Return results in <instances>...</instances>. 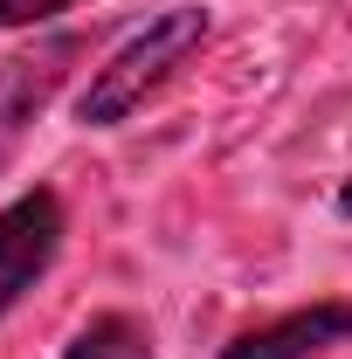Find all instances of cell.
<instances>
[{"label": "cell", "instance_id": "cell-7", "mask_svg": "<svg viewBox=\"0 0 352 359\" xmlns=\"http://www.w3.org/2000/svg\"><path fill=\"white\" fill-rule=\"evenodd\" d=\"M339 215H352V187H346V194H339Z\"/></svg>", "mask_w": 352, "mask_h": 359}, {"label": "cell", "instance_id": "cell-6", "mask_svg": "<svg viewBox=\"0 0 352 359\" xmlns=\"http://www.w3.org/2000/svg\"><path fill=\"white\" fill-rule=\"evenodd\" d=\"M76 0H0V28H42L55 14H69Z\"/></svg>", "mask_w": 352, "mask_h": 359}, {"label": "cell", "instance_id": "cell-4", "mask_svg": "<svg viewBox=\"0 0 352 359\" xmlns=\"http://www.w3.org/2000/svg\"><path fill=\"white\" fill-rule=\"evenodd\" d=\"M332 346H352V304L346 297H325V304L269 318L256 332H235L221 346V359H325Z\"/></svg>", "mask_w": 352, "mask_h": 359}, {"label": "cell", "instance_id": "cell-3", "mask_svg": "<svg viewBox=\"0 0 352 359\" xmlns=\"http://www.w3.org/2000/svg\"><path fill=\"white\" fill-rule=\"evenodd\" d=\"M76 55H83L76 35H55V42H42V48H28V55H7V62H0V173L21 159L35 118L48 111V97H55L62 69H69Z\"/></svg>", "mask_w": 352, "mask_h": 359}, {"label": "cell", "instance_id": "cell-1", "mask_svg": "<svg viewBox=\"0 0 352 359\" xmlns=\"http://www.w3.org/2000/svg\"><path fill=\"white\" fill-rule=\"evenodd\" d=\"M201 48H208V7H173V14H159V21H152L145 35H132L104 69H90V90L76 97V118H83L90 132L125 125L138 104L159 97Z\"/></svg>", "mask_w": 352, "mask_h": 359}, {"label": "cell", "instance_id": "cell-5", "mask_svg": "<svg viewBox=\"0 0 352 359\" xmlns=\"http://www.w3.org/2000/svg\"><path fill=\"white\" fill-rule=\"evenodd\" d=\"M62 359H152V332L132 311H97L90 325H76Z\"/></svg>", "mask_w": 352, "mask_h": 359}, {"label": "cell", "instance_id": "cell-2", "mask_svg": "<svg viewBox=\"0 0 352 359\" xmlns=\"http://www.w3.org/2000/svg\"><path fill=\"white\" fill-rule=\"evenodd\" d=\"M62 249V194L55 187H28L21 201L0 208V311H14L35 276L55 263Z\"/></svg>", "mask_w": 352, "mask_h": 359}]
</instances>
